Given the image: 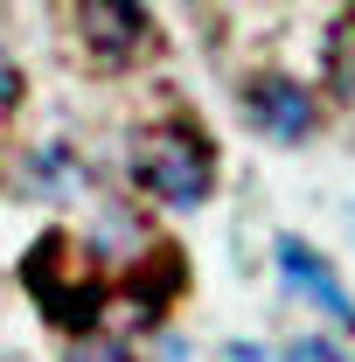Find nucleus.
Here are the masks:
<instances>
[{
    "instance_id": "f257e3e1",
    "label": "nucleus",
    "mask_w": 355,
    "mask_h": 362,
    "mask_svg": "<svg viewBox=\"0 0 355 362\" xmlns=\"http://www.w3.org/2000/svg\"><path fill=\"white\" fill-rule=\"evenodd\" d=\"M133 175L146 195H161L168 209H195V202H209V181H216V168H209V146L195 133H146L133 153Z\"/></svg>"
},
{
    "instance_id": "f03ea898",
    "label": "nucleus",
    "mask_w": 355,
    "mask_h": 362,
    "mask_svg": "<svg viewBox=\"0 0 355 362\" xmlns=\"http://www.w3.org/2000/svg\"><path fill=\"white\" fill-rule=\"evenodd\" d=\"M272 251H279V272H286V286H293L307 307H320L334 327H355V300H349V286L334 279V265H327L313 244H300V237H279Z\"/></svg>"
},
{
    "instance_id": "7ed1b4c3",
    "label": "nucleus",
    "mask_w": 355,
    "mask_h": 362,
    "mask_svg": "<svg viewBox=\"0 0 355 362\" xmlns=\"http://www.w3.org/2000/svg\"><path fill=\"white\" fill-rule=\"evenodd\" d=\"M244 119L279 146H300L313 133V98L293 77H258V84H244Z\"/></svg>"
},
{
    "instance_id": "20e7f679",
    "label": "nucleus",
    "mask_w": 355,
    "mask_h": 362,
    "mask_svg": "<svg viewBox=\"0 0 355 362\" xmlns=\"http://www.w3.org/2000/svg\"><path fill=\"white\" fill-rule=\"evenodd\" d=\"M77 35L91 42V56L126 63L146 42V7L139 0H77Z\"/></svg>"
},
{
    "instance_id": "39448f33",
    "label": "nucleus",
    "mask_w": 355,
    "mask_h": 362,
    "mask_svg": "<svg viewBox=\"0 0 355 362\" xmlns=\"http://www.w3.org/2000/svg\"><path fill=\"white\" fill-rule=\"evenodd\" d=\"M70 362H133V356H126V341H112V334H77Z\"/></svg>"
},
{
    "instance_id": "423d86ee",
    "label": "nucleus",
    "mask_w": 355,
    "mask_h": 362,
    "mask_svg": "<svg viewBox=\"0 0 355 362\" xmlns=\"http://www.w3.org/2000/svg\"><path fill=\"white\" fill-rule=\"evenodd\" d=\"M286 362H349V356H342V349H334L327 334H300V341L286 349Z\"/></svg>"
},
{
    "instance_id": "0eeeda50",
    "label": "nucleus",
    "mask_w": 355,
    "mask_h": 362,
    "mask_svg": "<svg viewBox=\"0 0 355 362\" xmlns=\"http://www.w3.org/2000/svg\"><path fill=\"white\" fill-rule=\"evenodd\" d=\"M14 90H21V77H14V63H7V49H0V112L14 105Z\"/></svg>"
}]
</instances>
